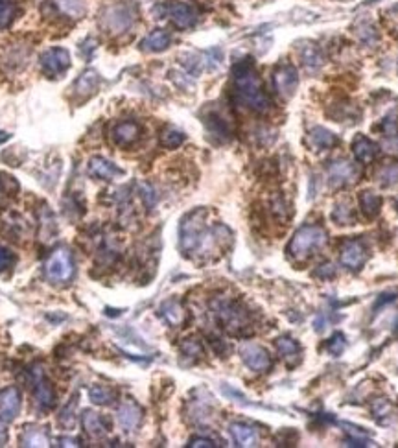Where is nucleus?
Returning <instances> with one entry per match:
<instances>
[{"label":"nucleus","mask_w":398,"mask_h":448,"mask_svg":"<svg viewBox=\"0 0 398 448\" xmlns=\"http://www.w3.org/2000/svg\"><path fill=\"white\" fill-rule=\"evenodd\" d=\"M142 129L136 122L126 120V122H118L113 131H111V137H113V143L120 148H129L133 144L141 138Z\"/></svg>","instance_id":"obj_12"},{"label":"nucleus","mask_w":398,"mask_h":448,"mask_svg":"<svg viewBox=\"0 0 398 448\" xmlns=\"http://www.w3.org/2000/svg\"><path fill=\"white\" fill-rule=\"evenodd\" d=\"M207 127H209V131L214 135V137H220L221 141H227V138L231 137V127H229V122L223 118L218 113H210L207 116V120H205Z\"/></svg>","instance_id":"obj_24"},{"label":"nucleus","mask_w":398,"mask_h":448,"mask_svg":"<svg viewBox=\"0 0 398 448\" xmlns=\"http://www.w3.org/2000/svg\"><path fill=\"white\" fill-rule=\"evenodd\" d=\"M89 174L96 179H104V181H113L116 177L124 175V170L118 168L116 164H113L111 161L104 157H93L89 161Z\"/></svg>","instance_id":"obj_17"},{"label":"nucleus","mask_w":398,"mask_h":448,"mask_svg":"<svg viewBox=\"0 0 398 448\" xmlns=\"http://www.w3.org/2000/svg\"><path fill=\"white\" fill-rule=\"evenodd\" d=\"M181 351H183L184 356H189V358H201L203 356V347H201V343L198 339H184L183 345H181Z\"/></svg>","instance_id":"obj_32"},{"label":"nucleus","mask_w":398,"mask_h":448,"mask_svg":"<svg viewBox=\"0 0 398 448\" xmlns=\"http://www.w3.org/2000/svg\"><path fill=\"white\" fill-rule=\"evenodd\" d=\"M6 441H8V435H6L4 430H2V428H0V447H2V445H4Z\"/></svg>","instance_id":"obj_42"},{"label":"nucleus","mask_w":398,"mask_h":448,"mask_svg":"<svg viewBox=\"0 0 398 448\" xmlns=\"http://www.w3.org/2000/svg\"><path fill=\"white\" fill-rule=\"evenodd\" d=\"M304 63L308 65V67H319L321 65V56L317 54L314 47H310L306 50V56H304Z\"/></svg>","instance_id":"obj_36"},{"label":"nucleus","mask_w":398,"mask_h":448,"mask_svg":"<svg viewBox=\"0 0 398 448\" xmlns=\"http://www.w3.org/2000/svg\"><path fill=\"white\" fill-rule=\"evenodd\" d=\"M39 63H41V69L45 74L48 76L63 74L65 70L70 67V52L61 47L48 48V50H45V52L41 54Z\"/></svg>","instance_id":"obj_8"},{"label":"nucleus","mask_w":398,"mask_h":448,"mask_svg":"<svg viewBox=\"0 0 398 448\" xmlns=\"http://www.w3.org/2000/svg\"><path fill=\"white\" fill-rule=\"evenodd\" d=\"M189 447H194V448H199V447H207V448H212L216 447V443L212 441V439L209 438H194L192 441H190Z\"/></svg>","instance_id":"obj_38"},{"label":"nucleus","mask_w":398,"mask_h":448,"mask_svg":"<svg viewBox=\"0 0 398 448\" xmlns=\"http://www.w3.org/2000/svg\"><path fill=\"white\" fill-rule=\"evenodd\" d=\"M8 138H10V135H8V133H2V131H0V144L6 143Z\"/></svg>","instance_id":"obj_43"},{"label":"nucleus","mask_w":398,"mask_h":448,"mask_svg":"<svg viewBox=\"0 0 398 448\" xmlns=\"http://www.w3.org/2000/svg\"><path fill=\"white\" fill-rule=\"evenodd\" d=\"M98 83L100 78L95 70H85L83 74L78 78L76 85H74V90H76V95L79 96H89L98 89Z\"/></svg>","instance_id":"obj_25"},{"label":"nucleus","mask_w":398,"mask_h":448,"mask_svg":"<svg viewBox=\"0 0 398 448\" xmlns=\"http://www.w3.org/2000/svg\"><path fill=\"white\" fill-rule=\"evenodd\" d=\"M81 422H83L85 432L89 433L90 438H104L105 433H107V426L102 421V417L95 411H83V415H81Z\"/></svg>","instance_id":"obj_22"},{"label":"nucleus","mask_w":398,"mask_h":448,"mask_svg":"<svg viewBox=\"0 0 398 448\" xmlns=\"http://www.w3.org/2000/svg\"><path fill=\"white\" fill-rule=\"evenodd\" d=\"M136 19V8L133 4H126V2H118V4L107 6L102 13V26L111 33H122L126 32L127 28H132V24Z\"/></svg>","instance_id":"obj_5"},{"label":"nucleus","mask_w":398,"mask_h":448,"mask_svg":"<svg viewBox=\"0 0 398 448\" xmlns=\"http://www.w3.org/2000/svg\"><path fill=\"white\" fill-rule=\"evenodd\" d=\"M142 198L146 200L148 205H150V207L153 205V201H155V194H153V190L150 189V186H148V185L142 186Z\"/></svg>","instance_id":"obj_39"},{"label":"nucleus","mask_w":398,"mask_h":448,"mask_svg":"<svg viewBox=\"0 0 398 448\" xmlns=\"http://www.w3.org/2000/svg\"><path fill=\"white\" fill-rule=\"evenodd\" d=\"M234 93L238 100L253 111L264 113L269 107V98L264 93L262 79L251 63H240L234 67Z\"/></svg>","instance_id":"obj_1"},{"label":"nucleus","mask_w":398,"mask_h":448,"mask_svg":"<svg viewBox=\"0 0 398 448\" xmlns=\"http://www.w3.org/2000/svg\"><path fill=\"white\" fill-rule=\"evenodd\" d=\"M212 308H214L216 319L221 323V327L227 328L232 334L241 333L249 323L247 310L236 301L218 299L212 303Z\"/></svg>","instance_id":"obj_4"},{"label":"nucleus","mask_w":398,"mask_h":448,"mask_svg":"<svg viewBox=\"0 0 398 448\" xmlns=\"http://www.w3.org/2000/svg\"><path fill=\"white\" fill-rule=\"evenodd\" d=\"M61 447H78V439L74 438H61L59 439Z\"/></svg>","instance_id":"obj_41"},{"label":"nucleus","mask_w":398,"mask_h":448,"mask_svg":"<svg viewBox=\"0 0 398 448\" xmlns=\"http://www.w3.org/2000/svg\"><path fill=\"white\" fill-rule=\"evenodd\" d=\"M17 15V0H0V30L13 22Z\"/></svg>","instance_id":"obj_30"},{"label":"nucleus","mask_w":398,"mask_h":448,"mask_svg":"<svg viewBox=\"0 0 398 448\" xmlns=\"http://www.w3.org/2000/svg\"><path fill=\"white\" fill-rule=\"evenodd\" d=\"M115 391L107 385H93L89 390V399L100 406H109L115 401Z\"/></svg>","instance_id":"obj_29"},{"label":"nucleus","mask_w":398,"mask_h":448,"mask_svg":"<svg viewBox=\"0 0 398 448\" xmlns=\"http://www.w3.org/2000/svg\"><path fill=\"white\" fill-rule=\"evenodd\" d=\"M205 216H207V212L203 209H198V211L190 212L181 223L179 238H181V249L184 255L196 253L203 246H207L209 231H207Z\"/></svg>","instance_id":"obj_2"},{"label":"nucleus","mask_w":398,"mask_h":448,"mask_svg":"<svg viewBox=\"0 0 398 448\" xmlns=\"http://www.w3.org/2000/svg\"><path fill=\"white\" fill-rule=\"evenodd\" d=\"M166 15L170 17V21L179 28V30H189V28L196 26V22L199 19V13L194 6L184 0H173L164 8Z\"/></svg>","instance_id":"obj_7"},{"label":"nucleus","mask_w":398,"mask_h":448,"mask_svg":"<svg viewBox=\"0 0 398 448\" xmlns=\"http://www.w3.org/2000/svg\"><path fill=\"white\" fill-rule=\"evenodd\" d=\"M273 83H275V89L282 98H289V96H294L295 89H297L298 85V78H297V70L292 67V65H282V67H278L275 70V74H273Z\"/></svg>","instance_id":"obj_11"},{"label":"nucleus","mask_w":398,"mask_h":448,"mask_svg":"<svg viewBox=\"0 0 398 448\" xmlns=\"http://www.w3.org/2000/svg\"><path fill=\"white\" fill-rule=\"evenodd\" d=\"M332 218H334L340 225H349V223L352 222V211L347 205H337Z\"/></svg>","instance_id":"obj_35"},{"label":"nucleus","mask_w":398,"mask_h":448,"mask_svg":"<svg viewBox=\"0 0 398 448\" xmlns=\"http://www.w3.org/2000/svg\"><path fill=\"white\" fill-rule=\"evenodd\" d=\"M360 207H362L363 214L367 218L378 216V212L382 209V198L371 192V190H365V192L360 194Z\"/></svg>","instance_id":"obj_26"},{"label":"nucleus","mask_w":398,"mask_h":448,"mask_svg":"<svg viewBox=\"0 0 398 448\" xmlns=\"http://www.w3.org/2000/svg\"><path fill=\"white\" fill-rule=\"evenodd\" d=\"M326 349H328V353L334 354V356H340V354L345 351V336L340 333L334 334V336L331 337L328 345H326Z\"/></svg>","instance_id":"obj_34"},{"label":"nucleus","mask_w":398,"mask_h":448,"mask_svg":"<svg viewBox=\"0 0 398 448\" xmlns=\"http://www.w3.org/2000/svg\"><path fill=\"white\" fill-rule=\"evenodd\" d=\"M315 275H323V277H332V275H334V268H332V264H323V266H319V269L315 271Z\"/></svg>","instance_id":"obj_40"},{"label":"nucleus","mask_w":398,"mask_h":448,"mask_svg":"<svg viewBox=\"0 0 398 448\" xmlns=\"http://www.w3.org/2000/svg\"><path fill=\"white\" fill-rule=\"evenodd\" d=\"M33 376V397H35V404L39 410H50L56 402V393L47 378V374L41 367H35L32 373Z\"/></svg>","instance_id":"obj_10"},{"label":"nucleus","mask_w":398,"mask_h":448,"mask_svg":"<svg viewBox=\"0 0 398 448\" xmlns=\"http://www.w3.org/2000/svg\"><path fill=\"white\" fill-rule=\"evenodd\" d=\"M356 177V168L349 161H334L328 166V179H331L332 186L347 185V183H352Z\"/></svg>","instance_id":"obj_16"},{"label":"nucleus","mask_w":398,"mask_h":448,"mask_svg":"<svg viewBox=\"0 0 398 448\" xmlns=\"http://www.w3.org/2000/svg\"><path fill=\"white\" fill-rule=\"evenodd\" d=\"M45 273L52 282H67L74 275L72 257L65 249H58L50 255V259L45 264Z\"/></svg>","instance_id":"obj_6"},{"label":"nucleus","mask_w":398,"mask_h":448,"mask_svg":"<svg viewBox=\"0 0 398 448\" xmlns=\"http://www.w3.org/2000/svg\"><path fill=\"white\" fill-rule=\"evenodd\" d=\"M352 152H354V157H356L360 163L369 164L376 159L378 146L367 137L360 135V137L354 138V143H352Z\"/></svg>","instance_id":"obj_18"},{"label":"nucleus","mask_w":398,"mask_h":448,"mask_svg":"<svg viewBox=\"0 0 398 448\" xmlns=\"http://www.w3.org/2000/svg\"><path fill=\"white\" fill-rule=\"evenodd\" d=\"M21 411V393L17 387H6L0 391V419L11 422Z\"/></svg>","instance_id":"obj_14"},{"label":"nucleus","mask_w":398,"mask_h":448,"mask_svg":"<svg viewBox=\"0 0 398 448\" xmlns=\"http://www.w3.org/2000/svg\"><path fill=\"white\" fill-rule=\"evenodd\" d=\"M183 143L184 135L179 131V129H175V127H166V129H163V133H161V144H163L164 148H179Z\"/></svg>","instance_id":"obj_31"},{"label":"nucleus","mask_w":398,"mask_h":448,"mask_svg":"<svg viewBox=\"0 0 398 448\" xmlns=\"http://www.w3.org/2000/svg\"><path fill=\"white\" fill-rule=\"evenodd\" d=\"M59 8H61L67 15H72L76 17V19L85 11L83 4H81L79 0H59Z\"/></svg>","instance_id":"obj_33"},{"label":"nucleus","mask_w":398,"mask_h":448,"mask_svg":"<svg viewBox=\"0 0 398 448\" xmlns=\"http://www.w3.org/2000/svg\"><path fill=\"white\" fill-rule=\"evenodd\" d=\"M328 240V234L323 227L319 225H303L292 238L288 246V253L292 259L304 260L310 255L321 249Z\"/></svg>","instance_id":"obj_3"},{"label":"nucleus","mask_w":398,"mask_h":448,"mask_svg":"<svg viewBox=\"0 0 398 448\" xmlns=\"http://www.w3.org/2000/svg\"><path fill=\"white\" fill-rule=\"evenodd\" d=\"M13 253H11L10 249L6 248H0V271H4V269H8L13 264Z\"/></svg>","instance_id":"obj_37"},{"label":"nucleus","mask_w":398,"mask_h":448,"mask_svg":"<svg viewBox=\"0 0 398 448\" xmlns=\"http://www.w3.org/2000/svg\"><path fill=\"white\" fill-rule=\"evenodd\" d=\"M116 417H118V424H120L124 432H135V428L142 421V410L136 402L127 399L120 404Z\"/></svg>","instance_id":"obj_15"},{"label":"nucleus","mask_w":398,"mask_h":448,"mask_svg":"<svg viewBox=\"0 0 398 448\" xmlns=\"http://www.w3.org/2000/svg\"><path fill=\"white\" fill-rule=\"evenodd\" d=\"M161 316L166 319V323H170L172 327H179V325H183L184 319H186V312L181 306L179 301H166L163 306H161Z\"/></svg>","instance_id":"obj_21"},{"label":"nucleus","mask_w":398,"mask_h":448,"mask_svg":"<svg viewBox=\"0 0 398 448\" xmlns=\"http://www.w3.org/2000/svg\"><path fill=\"white\" fill-rule=\"evenodd\" d=\"M367 260V249L360 240H347L341 246V264L351 269L362 268Z\"/></svg>","instance_id":"obj_13"},{"label":"nucleus","mask_w":398,"mask_h":448,"mask_svg":"<svg viewBox=\"0 0 398 448\" xmlns=\"http://www.w3.org/2000/svg\"><path fill=\"white\" fill-rule=\"evenodd\" d=\"M277 349L280 356H282L289 365L297 364L298 356H301V349H298L297 342H294L292 337H278Z\"/></svg>","instance_id":"obj_27"},{"label":"nucleus","mask_w":398,"mask_h":448,"mask_svg":"<svg viewBox=\"0 0 398 448\" xmlns=\"http://www.w3.org/2000/svg\"><path fill=\"white\" fill-rule=\"evenodd\" d=\"M170 42H172V35L166 30H153L150 35L142 39L141 48L142 50H146V52H163L170 47Z\"/></svg>","instance_id":"obj_20"},{"label":"nucleus","mask_w":398,"mask_h":448,"mask_svg":"<svg viewBox=\"0 0 398 448\" xmlns=\"http://www.w3.org/2000/svg\"><path fill=\"white\" fill-rule=\"evenodd\" d=\"M22 447H50V439L42 428L26 426L21 435Z\"/></svg>","instance_id":"obj_23"},{"label":"nucleus","mask_w":398,"mask_h":448,"mask_svg":"<svg viewBox=\"0 0 398 448\" xmlns=\"http://www.w3.org/2000/svg\"><path fill=\"white\" fill-rule=\"evenodd\" d=\"M232 439L238 447H255L258 443V433L253 426L241 424V422H232L229 426Z\"/></svg>","instance_id":"obj_19"},{"label":"nucleus","mask_w":398,"mask_h":448,"mask_svg":"<svg viewBox=\"0 0 398 448\" xmlns=\"http://www.w3.org/2000/svg\"><path fill=\"white\" fill-rule=\"evenodd\" d=\"M310 138H312V143H314L315 148H319V150H328L337 143V138H335L334 133L325 129V127H314V129L310 131Z\"/></svg>","instance_id":"obj_28"},{"label":"nucleus","mask_w":398,"mask_h":448,"mask_svg":"<svg viewBox=\"0 0 398 448\" xmlns=\"http://www.w3.org/2000/svg\"><path fill=\"white\" fill-rule=\"evenodd\" d=\"M240 356L244 364L255 373H266L271 367V356L266 349L257 345V343H246L240 347Z\"/></svg>","instance_id":"obj_9"}]
</instances>
